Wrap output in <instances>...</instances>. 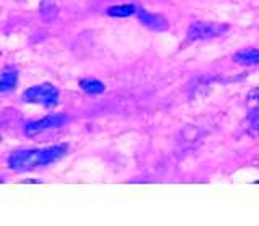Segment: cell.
Segmentation results:
<instances>
[{"mask_svg": "<svg viewBox=\"0 0 259 226\" xmlns=\"http://www.w3.org/2000/svg\"><path fill=\"white\" fill-rule=\"evenodd\" d=\"M70 152L68 144H55L40 149H24L10 153L7 166L15 172H32V170L57 163Z\"/></svg>", "mask_w": 259, "mask_h": 226, "instance_id": "cell-1", "label": "cell"}, {"mask_svg": "<svg viewBox=\"0 0 259 226\" xmlns=\"http://www.w3.org/2000/svg\"><path fill=\"white\" fill-rule=\"evenodd\" d=\"M21 100L26 103H37L46 110H54L60 102V91L52 83H40L28 87L21 94Z\"/></svg>", "mask_w": 259, "mask_h": 226, "instance_id": "cell-2", "label": "cell"}, {"mask_svg": "<svg viewBox=\"0 0 259 226\" xmlns=\"http://www.w3.org/2000/svg\"><path fill=\"white\" fill-rule=\"evenodd\" d=\"M230 29L225 23H212V21H194L186 29V39L188 42H202V40H212L224 36Z\"/></svg>", "mask_w": 259, "mask_h": 226, "instance_id": "cell-3", "label": "cell"}, {"mask_svg": "<svg viewBox=\"0 0 259 226\" xmlns=\"http://www.w3.org/2000/svg\"><path fill=\"white\" fill-rule=\"evenodd\" d=\"M67 121H68V117L63 115V113H51V115H46L39 120L28 121V123L24 125V134L29 137H34L37 134L51 131V129L60 128L67 123Z\"/></svg>", "mask_w": 259, "mask_h": 226, "instance_id": "cell-4", "label": "cell"}, {"mask_svg": "<svg viewBox=\"0 0 259 226\" xmlns=\"http://www.w3.org/2000/svg\"><path fill=\"white\" fill-rule=\"evenodd\" d=\"M138 20H140V23L143 24V26H146L148 29L151 31H167L168 29V21L164 15H159V13H151L148 10H144V8H141L140 12H138Z\"/></svg>", "mask_w": 259, "mask_h": 226, "instance_id": "cell-5", "label": "cell"}, {"mask_svg": "<svg viewBox=\"0 0 259 226\" xmlns=\"http://www.w3.org/2000/svg\"><path fill=\"white\" fill-rule=\"evenodd\" d=\"M18 78H20L18 68L13 67V65L5 67L2 71V78H0V92L2 94L13 92L16 86H18Z\"/></svg>", "mask_w": 259, "mask_h": 226, "instance_id": "cell-6", "label": "cell"}, {"mask_svg": "<svg viewBox=\"0 0 259 226\" xmlns=\"http://www.w3.org/2000/svg\"><path fill=\"white\" fill-rule=\"evenodd\" d=\"M232 60L243 67H259V48L257 47H248L235 52Z\"/></svg>", "mask_w": 259, "mask_h": 226, "instance_id": "cell-7", "label": "cell"}, {"mask_svg": "<svg viewBox=\"0 0 259 226\" xmlns=\"http://www.w3.org/2000/svg\"><path fill=\"white\" fill-rule=\"evenodd\" d=\"M78 86L88 95H99L105 91V84L97 78H81L78 81Z\"/></svg>", "mask_w": 259, "mask_h": 226, "instance_id": "cell-8", "label": "cell"}, {"mask_svg": "<svg viewBox=\"0 0 259 226\" xmlns=\"http://www.w3.org/2000/svg\"><path fill=\"white\" fill-rule=\"evenodd\" d=\"M141 10V7L135 4H120V5H112L107 8V15L113 16V18H126V16H135Z\"/></svg>", "mask_w": 259, "mask_h": 226, "instance_id": "cell-9", "label": "cell"}, {"mask_svg": "<svg viewBox=\"0 0 259 226\" xmlns=\"http://www.w3.org/2000/svg\"><path fill=\"white\" fill-rule=\"evenodd\" d=\"M57 13H59V8H57L55 0H40L39 4V15L42 21L51 23L57 18Z\"/></svg>", "mask_w": 259, "mask_h": 226, "instance_id": "cell-10", "label": "cell"}, {"mask_svg": "<svg viewBox=\"0 0 259 226\" xmlns=\"http://www.w3.org/2000/svg\"><path fill=\"white\" fill-rule=\"evenodd\" d=\"M246 108L249 111V115H251V113H257L259 111V84L249 91V94L246 97Z\"/></svg>", "mask_w": 259, "mask_h": 226, "instance_id": "cell-11", "label": "cell"}, {"mask_svg": "<svg viewBox=\"0 0 259 226\" xmlns=\"http://www.w3.org/2000/svg\"><path fill=\"white\" fill-rule=\"evenodd\" d=\"M249 133L253 136H259V111L257 113H251L249 115Z\"/></svg>", "mask_w": 259, "mask_h": 226, "instance_id": "cell-12", "label": "cell"}, {"mask_svg": "<svg viewBox=\"0 0 259 226\" xmlns=\"http://www.w3.org/2000/svg\"><path fill=\"white\" fill-rule=\"evenodd\" d=\"M23 184H40L39 180H31V178H28V180H21Z\"/></svg>", "mask_w": 259, "mask_h": 226, "instance_id": "cell-13", "label": "cell"}, {"mask_svg": "<svg viewBox=\"0 0 259 226\" xmlns=\"http://www.w3.org/2000/svg\"><path fill=\"white\" fill-rule=\"evenodd\" d=\"M254 165H256V166H259V158H257V160H254Z\"/></svg>", "mask_w": 259, "mask_h": 226, "instance_id": "cell-14", "label": "cell"}, {"mask_svg": "<svg viewBox=\"0 0 259 226\" xmlns=\"http://www.w3.org/2000/svg\"><path fill=\"white\" fill-rule=\"evenodd\" d=\"M254 184H259V180H256V181H254Z\"/></svg>", "mask_w": 259, "mask_h": 226, "instance_id": "cell-15", "label": "cell"}]
</instances>
